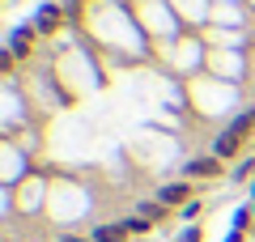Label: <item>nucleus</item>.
<instances>
[{
  "mask_svg": "<svg viewBox=\"0 0 255 242\" xmlns=\"http://www.w3.org/2000/svg\"><path fill=\"white\" fill-rule=\"evenodd\" d=\"M247 132H251V115H243V119H234V123H230L226 132H221L217 140H213V153H217L221 161H226V157H234V153L243 149V140H247Z\"/></svg>",
  "mask_w": 255,
  "mask_h": 242,
  "instance_id": "nucleus-1",
  "label": "nucleus"
},
{
  "mask_svg": "<svg viewBox=\"0 0 255 242\" xmlns=\"http://www.w3.org/2000/svg\"><path fill=\"white\" fill-rule=\"evenodd\" d=\"M183 174H187V179H217V174H221V157H217V153H209V157H191L187 166H183Z\"/></svg>",
  "mask_w": 255,
  "mask_h": 242,
  "instance_id": "nucleus-2",
  "label": "nucleus"
},
{
  "mask_svg": "<svg viewBox=\"0 0 255 242\" xmlns=\"http://www.w3.org/2000/svg\"><path fill=\"white\" fill-rule=\"evenodd\" d=\"M60 21H64V9H60V4H43L38 17H34V30H38V34H55Z\"/></svg>",
  "mask_w": 255,
  "mask_h": 242,
  "instance_id": "nucleus-3",
  "label": "nucleus"
},
{
  "mask_svg": "<svg viewBox=\"0 0 255 242\" xmlns=\"http://www.w3.org/2000/svg\"><path fill=\"white\" fill-rule=\"evenodd\" d=\"M157 200H162L166 208H174V204H187V200H191V187H187V183H166V187L157 191Z\"/></svg>",
  "mask_w": 255,
  "mask_h": 242,
  "instance_id": "nucleus-4",
  "label": "nucleus"
},
{
  "mask_svg": "<svg viewBox=\"0 0 255 242\" xmlns=\"http://www.w3.org/2000/svg\"><path fill=\"white\" fill-rule=\"evenodd\" d=\"M90 238L94 242H124V238H132V230H128V221H115V225H98Z\"/></svg>",
  "mask_w": 255,
  "mask_h": 242,
  "instance_id": "nucleus-5",
  "label": "nucleus"
},
{
  "mask_svg": "<svg viewBox=\"0 0 255 242\" xmlns=\"http://www.w3.org/2000/svg\"><path fill=\"white\" fill-rule=\"evenodd\" d=\"M136 217H145V221H162V217H166V204H162V200H145V204L136 208Z\"/></svg>",
  "mask_w": 255,
  "mask_h": 242,
  "instance_id": "nucleus-6",
  "label": "nucleus"
},
{
  "mask_svg": "<svg viewBox=\"0 0 255 242\" xmlns=\"http://www.w3.org/2000/svg\"><path fill=\"white\" fill-rule=\"evenodd\" d=\"M251 174H255V161H243V166H238V170H234V183H243V179H251Z\"/></svg>",
  "mask_w": 255,
  "mask_h": 242,
  "instance_id": "nucleus-7",
  "label": "nucleus"
},
{
  "mask_svg": "<svg viewBox=\"0 0 255 242\" xmlns=\"http://www.w3.org/2000/svg\"><path fill=\"white\" fill-rule=\"evenodd\" d=\"M183 217H187V221H196V217H200V200H187V204H183Z\"/></svg>",
  "mask_w": 255,
  "mask_h": 242,
  "instance_id": "nucleus-8",
  "label": "nucleus"
},
{
  "mask_svg": "<svg viewBox=\"0 0 255 242\" xmlns=\"http://www.w3.org/2000/svg\"><path fill=\"white\" fill-rule=\"evenodd\" d=\"M251 217H255V213H247V208H238V217H234V230H247V225H251Z\"/></svg>",
  "mask_w": 255,
  "mask_h": 242,
  "instance_id": "nucleus-9",
  "label": "nucleus"
},
{
  "mask_svg": "<svg viewBox=\"0 0 255 242\" xmlns=\"http://www.w3.org/2000/svg\"><path fill=\"white\" fill-rule=\"evenodd\" d=\"M183 242H200V230H183Z\"/></svg>",
  "mask_w": 255,
  "mask_h": 242,
  "instance_id": "nucleus-10",
  "label": "nucleus"
},
{
  "mask_svg": "<svg viewBox=\"0 0 255 242\" xmlns=\"http://www.w3.org/2000/svg\"><path fill=\"white\" fill-rule=\"evenodd\" d=\"M60 242H94V238H73V234H68V238H60Z\"/></svg>",
  "mask_w": 255,
  "mask_h": 242,
  "instance_id": "nucleus-11",
  "label": "nucleus"
},
{
  "mask_svg": "<svg viewBox=\"0 0 255 242\" xmlns=\"http://www.w3.org/2000/svg\"><path fill=\"white\" fill-rule=\"evenodd\" d=\"M251 127H255V111H251Z\"/></svg>",
  "mask_w": 255,
  "mask_h": 242,
  "instance_id": "nucleus-12",
  "label": "nucleus"
},
{
  "mask_svg": "<svg viewBox=\"0 0 255 242\" xmlns=\"http://www.w3.org/2000/svg\"><path fill=\"white\" fill-rule=\"evenodd\" d=\"M251 196H255V183H251Z\"/></svg>",
  "mask_w": 255,
  "mask_h": 242,
  "instance_id": "nucleus-13",
  "label": "nucleus"
},
{
  "mask_svg": "<svg viewBox=\"0 0 255 242\" xmlns=\"http://www.w3.org/2000/svg\"><path fill=\"white\" fill-rule=\"evenodd\" d=\"M251 213H255V208H251Z\"/></svg>",
  "mask_w": 255,
  "mask_h": 242,
  "instance_id": "nucleus-14",
  "label": "nucleus"
}]
</instances>
